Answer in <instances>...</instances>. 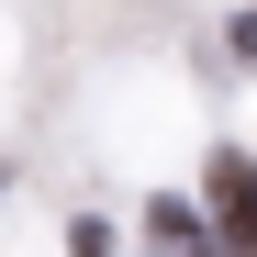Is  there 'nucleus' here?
<instances>
[{
    "label": "nucleus",
    "instance_id": "1",
    "mask_svg": "<svg viewBox=\"0 0 257 257\" xmlns=\"http://www.w3.org/2000/svg\"><path fill=\"white\" fill-rule=\"evenodd\" d=\"M212 235H224V257H257V168L246 157H212Z\"/></svg>",
    "mask_w": 257,
    "mask_h": 257
}]
</instances>
